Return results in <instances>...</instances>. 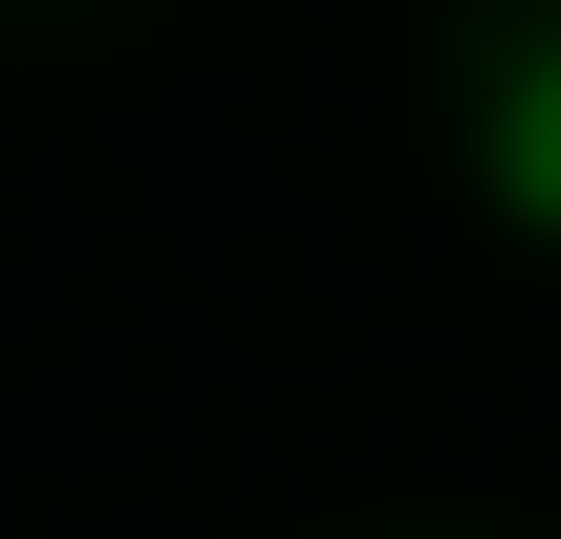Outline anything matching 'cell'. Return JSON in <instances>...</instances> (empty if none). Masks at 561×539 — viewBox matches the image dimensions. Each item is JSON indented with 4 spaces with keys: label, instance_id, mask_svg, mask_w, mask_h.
<instances>
[{
    "label": "cell",
    "instance_id": "obj_1",
    "mask_svg": "<svg viewBox=\"0 0 561 539\" xmlns=\"http://www.w3.org/2000/svg\"><path fill=\"white\" fill-rule=\"evenodd\" d=\"M476 173H496V216H540V238H561V44H518V66H496Z\"/></svg>",
    "mask_w": 561,
    "mask_h": 539
}]
</instances>
